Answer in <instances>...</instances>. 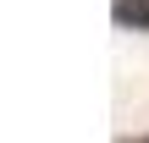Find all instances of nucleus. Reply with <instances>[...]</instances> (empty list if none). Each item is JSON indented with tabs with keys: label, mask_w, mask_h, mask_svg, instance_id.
<instances>
[{
	"label": "nucleus",
	"mask_w": 149,
	"mask_h": 143,
	"mask_svg": "<svg viewBox=\"0 0 149 143\" xmlns=\"http://www.w3.org/2000/svg\"><path fill=\"white\" fill-rule=\"evenodd\" d=\"M116 28H133V33H149V0H116L111 6Z\"/></svg>",
	"instance_id": "f257e3e1"
}]
</instances>
